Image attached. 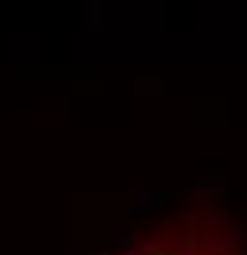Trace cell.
I'll list each match as a JSON object with an SVG mask.
<instances>
[{
	"instance_id": "6da1fadb",
	"label": "cell",
	"mask_w": 247,
	"mask_h": 255,
	"mask_svg": "<svg viewBox=\"0 0 247 255\" xmlns=\"http://www.w3.org/2000/svg\"><path fill=\"white\" fill-rule=\"evenodd\" d=\"M192 244L200 248V255H240L244 252V236L236 228H228V232H196Z\"/></svg>"
},
{
	"instance_id": "7a4b0ae2",
	"label": "cell",
	"mask_w": 247,
	"mask_h": 255,
	"mask_svg": "<svg viewBox=\"0 0 247 255\" xmlns=\"http://www.w3.org/2000/svg\"><path fill=\"white\" fill-rule=\"evenodd\" d=\"M137 200H141V204H145V200H161V192H157V189H141V192H137Z\"/></svg>"
},
{
	"instance_id": "3957f363",
	"label": "cell",
	"mask_w": 247,
	"mask_h": 255,
	"mask_svg": "<svg viewBox=\"0 0 247 255\" xmlns=\"http://www.w3.org/2000/svg\"><path fill=\"white\" fill-rule=\"evenodd\" d=\"M177 255H200V248H196V244L188 240V244H185V248H181V252H177Z\"/></svg>"
}]
</instances>
